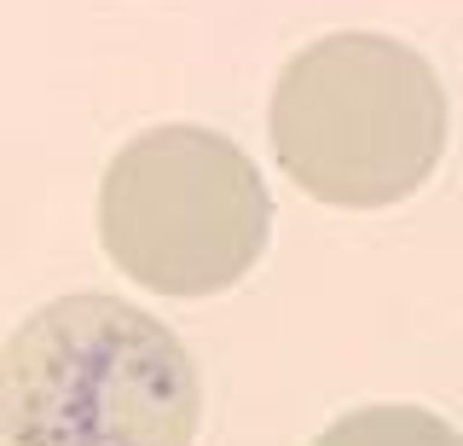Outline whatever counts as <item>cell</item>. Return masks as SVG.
<instances>
[{
	"label": "cell",
	"instance_id": "1",
	"mask_svg": "<svg viewBox=\"0 0 463 446\" xmlns=\"http://www.w3.org/2000/svg\"><path fill=\"white\" fill-rule=\"evenodd\" d=\"M197 423L185 342L122 296H58L0 348L6 446H192Z\"/></svg>",
	"mask_w": 463,
	"mask_h": 446
},
{
	"label": "cell",
	"instance_id": "4",
	"mask_svg": "<svg viewBox=\"0 0 463 446\" xmlns=\"http://www.w3.org/2000/svg\"><path fill=\"white\" fill-rule=\"evenodd\" d=\"M313 446H463V435L423 406L388 400V406H359V412L336 417Z\"/></svg>",
	"mask_w": 463,
	"mask_h": 446
},
{
	"label": "cell",
	"instance_id": "2",
	"mask_svg": "<svg viewBox=\"0 0 463 446\" xmlns=\"http://www.w3.org/2000/svg\"><path fill=\"white\" fill-rule=\"evenodd\" d=\"M267 139L313 204L388 209L440 163L446 93L417 47L342 30L284 64L267 105Z\"/></svg>",
	"mask_w": 463,
	"mask_h": 446
},
{
	"label": "cell",
	"instance_id": "3",
	"mask_svg": "<svg viewBox=\"0 0 463 446\" xmlns=\"http://www.w3.org/2000/svg\"><path fill=\"white\" fill-rule=\"evenodd\" d=\"M272 238V192L250 151L197 122L134 134L99 180V243L139 290L203 301L243 284Z\"/></svg>",
	"mask_w": 463,
	"mask_h": 446
}]
</instances>
